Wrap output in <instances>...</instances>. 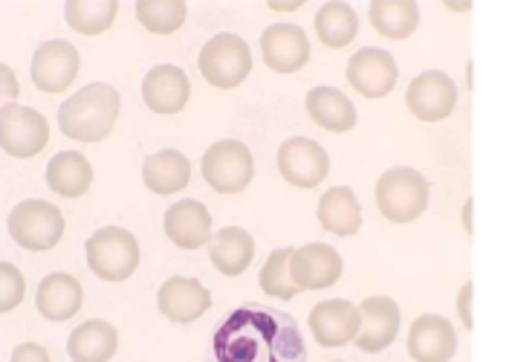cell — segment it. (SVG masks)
<instances>
[{
  "instance_id": "cell-9",
  "label": "cell",
  "mask_w": 512,
  "mask_h": 362,
  "mask_svg": "<svg viewBox=\"0 0 512 362\" xmlns=\"http://www.w3.org/2000/svg\"><path fill=\"white\" fill-rule=\"evenodd\" d=\"M278 171L296 189H316L330 171V157L316 140L293 137L278 148Z\"/></svg>"
},
{
  "instance_id": "cell-6",
  "label": "cell",
  "mask_w": 512,
  "mask_h": 362,
  "mask_svg": "<svg viewBox=\"0 0 512 362\" xmlns=\"http://www.w3.org/2000/svg\"><path fill=\"white\" fill-rule=\"evenodd\" d=\"M249 70H252V53H249V44L241 35L220 32L200 53L203 79L220 87V90H232V87L246 82Z\"/></svg>"
},
{
  "instance_id": "cell-19",
  "label": "cell",
  "mask_w": 512,
  "mask_h": 362,
  "mask_svg": "<svg viewBox=\"0 0 512 362\" xmlns=\"http://www.w3.org/2000/svg\"><path fill=\"white\" fill-rule=\"evenodd\" d=\"M458 351V334L455 328L437 316L426 313L414 319L411 334H408V354L417 362H449Z\"/></svg>"
},
{
  "instance_id": "cell-5",
  "label": "cell",
  "mask_w": 512,
  "mask_h": 362,
  "mask_svg": "<svg viewBox=\"0 0 512 362\" xmlns=\"http://www.w3.org/2000/svg\"><path fill=\"white\" fill-rule=\"evenodd\" d=\"M9 235L29 252L53 250L64 235V215L47 200H24L9 215Z\"/></svg>"
},
{
  "instance_id": "cell-26",
  "label": "cell",
  "mask_w": 512,
  "mask_h": 362,
  "mask_svg": "<svg viewBox=\"0 0 512 362\" xmlns=\"http://www.w3.org/2000/svg\"><path fill=\"white\" fill-rule=\"evenodd\" d=\"M319 223L327 232L339 238H351L362 226V209L359 200L348 186H336L319 200Z\"/></svg>"
},
{
  "instance_id": "cell-13",
  "label": "cell",
  "mask_w": 512,
  "mask_h": 362,
  "mask_svg": "<svg viewBox=\"0 0 512 362\" xmlns=\"http://www.w3.org/2000/svg\"><path fill=\"white\" fill-rule=\"evenodd\" d=\"M359 334H356V348L365 354H379L385 351L397 334H400V307L388 296H371L359 305Z\"/></svg>"
},
{
  "instance_id": "cell-16",
  "label": "cell",
  "mask_w": 512,
  "mask_h": 362,
  "mask_svg": "<svg viewBox=\"0 0 512 362\" xmlns=\"http://www.w3.org/2000/svg\"><path fill=\"white\" fill-rule=\"evenodd\" d=\"M157 305H160L162 316L174 325H189L197 322L209 307H212V293L200 284L197 279H183L174 276L160 287L157 293Z\"/></svg>"
},
{
  "instance_id": "cell-2",
  "label": "cell",
  "mask_w": 512,
  "mask_h": 362,
  "mask_svg": "<svg viewBox=\"0 0 512 362\" xmlns=\"http://www.w3.org/2000/svg\"><path fill=\"white\" fill-rule=\"evenodd\" d=\"M119 108L122 99L110 84H87L61 105V134L76 142H102L116 125Z\"/></svg>"
},
{
  "instance_id": "cell-30",
  "label": "cell",
  "mask_w": 512,
  "mask_h": 362,
  "mask_svg": "<svg viewBox=\"0 0 512 362\" xmlns=\"http://www.w3.org/2000/svg\"><path fill=\"white\" fill-rule=\"evenodd\" d=\"M119 12L116 0H70L64 6L67 24L81 35H102L108 32Z\"/></svg>"
},
{
  "instance_id": "cell-12",
  "label": "cell",
  "mask_w": 512,
  "mask_h": 362,
  "mask_svg": "<svg viewBox=\"0 0 512 362\" xmlns=\"http://www.w3.org/2000/svg\"><path fill=\"white\" fill-rule=\"evenodd\" d=\"M345 79H348V84L359 96L382 99V96H388L397 87L400 70H397V61H394L391 53L377 50V47H365V50H359L351 58Z\"/></svg>"
},
{
  "instance_id": "cell-21",
  "label": "cell",
  "mask_w": 512,
  "mask_h": 362,
  "mask_svg": "<svg viewBox=\"0 0 512 362\" xmlns=\"http://www.w3.org/2000/svg\"><path fill=\"white\" fill-rule=\"evenodd\" d=\"M81 299H84V290H81L79 279L67 276V273H53L38 284V293H35V305L38 313L50 322H67L73 319L81 310Z\"/></svg>"
},
{
  "instance_id": "cell-24",
  "label": "cell",
  "mask_w": 512,
  "mask_h": 362,
  "mask_svg": "<svg viewBox=\"0 0 512 362\" xmlns=\"http://www.w3.org/2000/svg\"><path fill=\"white\" fill-rule=\"evenodd\" d=\"M209 258H212L217 273L241 276V273L249 270V264L255 258V238L241 226H226L212 238Z\"/></svg>"
},
{
  "instance_id": "cell-1",
  "label": "cell",
  "mask_w": 512,
  "mask_h": 362,
  "mask_svg": "<svg viewBox=\"0 0 512 362\" xmlns=\"http://www.w3.org/2000/svg\"><path fill=\"white\" fill-rule=\"evenodd\" d=\"M206 362H307V345L290 313L243 305L217 325Z\"/></svg>"
},
{
  "instance_id": "cell-29",
  "label": "cell",
  "mask_w": 512,
  "mask_h": 362,
  "mask_svg": "<svg viewBox=\"0 0 512 362\" xmlns=\"http://www.w3.org/2000/svg\"><path fill=\"white\" fill-rule=\"evenodd\" d=\"M359 32V15L348 3H327L316 12V35L324 47H348Z\"/></svg>"
},
{
  "instance_id": "cell-17",
  "label": "cell",
  "mask_w": 512,
  "mask_h": 362,
  "mask_svg": "<svg viewBox=\"0 0 512 362\" xmlns=\"http://www.w3.org/2000/svg\"><path fill=\"white\" fill-rule=\"evenodd\" d=\"M261 53L275 73H296L310 61V41L296 24H272L261 35Z\"/></svg>"
},
{
  "instance_id": "cell-34",
  "label": "cell",
  "mask_w": 512,
  "mask_h": 362,
  "mask_svg": "<svg viewBox=\"0 0 512 362\" xmlns=\"http://www.w3.org/2000/svg\"><path fill=\"white\" fill-rule=\"evenodd\" d=\"M9 362H50V354H47V348H41L35 342H24L12 351Z\"/></svg>"
},
{
  "instance_id": "cell-4",
  "label": "cell",
  "mask_w": 512,
  "mask_h": 362,
  "mask_svg": "<svg viewBox=\"0 0 512 362\" xmlns=\"http://www.w3.org/2000/svg\"><path fill=\"white\" fill-rule=\"evenodd\" d=\"M87 267L102 281L131 279L139 267V244L128 229L105 226L84 244Z\"/></svg>"
},
{
  "instance_id": "cell-8",
  "label": "cell",
  "mask_w": 512,
  "mask_h": 362,
  "mask_svg": "<svg viewBox=\"0 0 512 362\" xmlns=\"http://www.w3.org/2000/svg\"><path fill=\"white\" fill-rule=\"evenodd\" d=\"M0 145L9 157H18V160L38 157L50 145V125L32 108L6 105L0 111Z\"/></svg>"
},
{
  "instance_id": "cell-22",
  "label": "cell",
  "mask_w": 512,
  "mask_h": 362,
  "mask_svg": "<svg viewBox=\"0 0 512 362\" xmlns=\"http://www.w3.org/2000/svg\"><path fill=\"white\" fill-rule=\"evenodd\" d=\"M142 180L154 195H177L191 183V163L186 154L168 148L157 151L145 160L142 166Z\"/></svg>"
},
{
  "instance_id": "cell-18",
  "label": "cell",
  "mask_w": 512,
  "mask_h": 362,
  "mask_svg": "<svg viewBox=\"0 0 512 362\" xmlns=\"http://www.w3.org/2000/svg\"><path fill=\"white\" fill-rule=\"evenodd\" d=\"M191 84L189 76L174 67V64H160L154 70H148V76L142 79V99L154 113L162 116H174L189 105Z\"/></svg>"
},
{
  "instance_id": "cell-3",
  "label": "cell",
  "mask_w": 512,
  "mask_h": 362,
  "mask_svg": "<svg viewBox=\"0 0 512 362\" xmlns=\"http://www.w3.org/2000/svg\"><path fill=\"white\" fill-rule=\"evenodd\" d=\"M377 206L388 221H417L429 206V180L414 168H388L377 183Z\"/></svg>"
},
{
  "instance_id": "cell-32",
  "label": "cell",
  "mask_w": 512,
  "mask_h": 362,
  "mask_svg": "<svg viewBox=\"0 0 512 362\" xmlns=\"http://www.w3.org/2000/svg\"><path fill=\"white\" fill-rule=\"evenodd\" d=\"M290 258H293V247L275 250L261 270V290L281 302H290L298 293V287L290 279Z\"/></svg>"
},
{
  "instance_id": "cell-15",
  "label": "cell",
  "mask_w": 512,
  "mask_h": 362,
  "mask_svg": "<svg viewBox=\"0 0 512 362\" xmlns=\"http://www.w3.org/2000/svg\"><path fill=\"white\" fill-rule=\"evenodd\" d=\"M359 325H362L359 307L345 299L319 302L310 310V331L324 348H342V345L353 342L359 334Z\"/></svg>"
},
{
  "instance_id": "cell-27",
  "label": "cell",
  "mask_w": 512,
  "mask_h": 362,
  "mask_svg": "<svg viewBox=\"0 0 512 362\" xmlns=\"http://www.w3.org/2000/svg\"><path fill=\"white\" fill-rule=\"evenodd\" d=\"M93 183V166L79 151H61L47 166V186L61 197H81Z\"/></svg>"
},
{
  "instance_id": "cell-20",
  "label": "cell",
  "mask_w": 512,
  "mask_h": 362,
  "mask_svg": "<svg viewBox=\"0 0 512 362\" xmlns=\"http://www.w3.org/2000/svg\"><path fill=\"white\" fill-rule=\"evenodd\" d=\"M165 235L180 250H200L212 241V212L200 200H180L165 212Z\"/></svg>"
},
{
  "instance_id": "cell-35",
  "label": "cell",
  "mask_w": 512,
  "mask_h": 362,
  "mask_svg": "<svg viewBox=\"0 0 512 362\" xmlns=\"http://www.w3.org/2000/svg\"><path fill=\"white\" fill-rule=\"evenodd\" d=\"M472 290H475V284L472 281H466L463 287H460V299H458V313H460V322L466 325V331H472Z\"/></svg>"
},
{
  "instance_id": "cell-28",
  "label": "cell",
  "mask_w": 512,
  "mask_h": 362,
  "mask_svg": "<svg viewBox=\"0 0 512 362\" xmlns=\"http://www.w3.org/2000/svg\"><path fill=\"white\" fill-rule=\"evenodd\" d=\"M368 12L379 35L394 41H403L420 27V6L414 0H374Z\"/></svg>"
},
{
  "instance_id": "cell-23",
  "label": "cell",
  "mask_w": 512,
  "mask_h": 362,
  "mask_svg": "<svg viewBox=\"0 0 512 362\" xmlns=\"http://www.w3.org/2000/svg\"><path fill=\"white\" fill-rule=\"evenodd\" d=\"M307 113L319 128L333 131V134H345L356 125L353 102L336 87H313L307 93Z\"/></svg>"
},
{
  "instance_id": "cell-31",
  "label": "cell",
  "mask_w": 512,
  "mask_h": 362,
  "mask_svg": "<svg viewBox=\"0 0 512 362\" xmlns=\"http://www.w3.org/2000/svg\"><path fill=\"white\" fill-rule=\"evenodd\" d=\"M189 6L183 0H139L136 18L154 35H171L186 24Z\"/></svg>"
},
{
  "instance_id": "cell-7",
  "label": "cell",
  "mask_w": 512,
  "mask_h": 362,
  "mask_svg": "<svg viewBox=\"0 0 512 362\" xmlns=\"http://www.w3.org/2000/svg\"><path fill=\"white\" fill-rule=\"evenodd\" d=\"M252 174H255V163L243 142L220 140L203 154V177L220 195L243 192L252 183Z\"/></svg>"
},
{
  "instance_id": "cell-11",
  "label": "cell",
  "mask_w": 512,
  "mask_h": 362,
  "mask_svg": "<svg viewBox=\"0 0 512 362\" xmlns=\"http://www.w3.org/2000/svg\"><path fill=\"white\" fill-rule=\"evenodd\" d=\"M79 76V50L70 41H47L32 56V84L44 93H64Z\"/></svg>"
},
{
  "instance_id": "cell-33",
  "label": "cell",
  "mask_w": 512,
  "mask_h": 362,
  "mask_svg": "<svg viewBox=\"0 0 512 362\" xmlns=\"http://www.w3.org/2000/svg\"><path fill=\"white\" fill-rule=\"evenodd\" d=\"M27 293V281L21 276V270L9 261L0 264V310L9 313L24 302Z\"/></svg>"
},
{
  "instance_id": "cell-25",
  "label": "cell",
  "mask_w": 512,
  "mask_h": 362,
  "mask_svg": "<svg viewBox=\"0 0 512 362\" xmlns=\"http://www.w3.org/2000/svg\"><path fill=\"white\" fill-rule=\"evenodd\" d=\"M116 348H119V334L102 319H90L79 325L67 342V354L73 362H110Z\"/></svg>"
},
{
  "instance_id": "cell-10",
  "label": "cell",
  "mask_w": 512,
  "mask_h": 362,
  "mask_svg": "<svg viewBox=\"0 0 512 362\" xmlns=\"http://www.w3.org/2000/svg\"><path fill=\"white\" fill-rule=\"evenodd\" d=\"M405 105L420 122H443L458 105V87L443 70H426L408 84Z\"/></svg>"
},
{
  "instance_id": "cell-14",
  "label": "cell",
  "mask_w": 512,
  "mask_h": 362,
  "mask_svg": "<svg viewBox=\"0 0 512 362\" xmlns=\"http://www.w3.org/2000/svg\"><path fill=\"white\" fill-rule=\"evenodd\" d=\"M342 276V255L327 244H307L293 250L290 279L298 290H324L333 287Z\"/></svg>"
}]
</instances>
